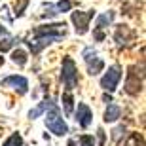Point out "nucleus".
<instances>
[{"mask_svg": "<svg viewBox=\"0 0 146 146\" xmlns=\"http://www.w3.org/2000/svg\"><path fill=\"white\" fill-rule=\"evenodd\" d=\"M144 87V63L141 65H131L125 72V84H123V91L131 97H137L142 93Z\"/></svg>", "mask_w": 146, "mask_h": 146, "instance_id": "nucleus-1", "label": "nucleus"}, {"mask_svg": "<svg viewBox=\"0 0 146 146\" xmlns=\"http://www.w3.org/2000/svg\"><path fill=\"white\" fill-rule=\"evenodd\" d=\"M46 127L49 129V133H53L55 137H65L70 133L68 129V125H66L65 118H63V114H61V108L59 104L53 103L48 106V114H46Z\"/></svg>", "mask_w": 146, "mask_h": 146, "instance_id": "nucleus-2", "label": "nucleus"}, {"mask_svg": "<svg viewBox=\"0 0 146 146\" xmlns=\"http://www.w3.org/2000/svg\"><path fill=\"white\" fill-rule=\"evenodd\" d=\"M61 82H63V86H65L66 91H72V89L78 87V84H80L76 63L72 61V57H68V55L63 57V65H61Z\"/></svg>", "mask_w": 146, "mask_h": 146, "instance_id": "nucleus-3", "label": "nucleus"}, {"mask_svg": "<svg viewBox=\"0 0 146 146\" xmlns=\"http://www.w3.org/2000/svg\"><path fill=\"white\" fill-rule=\"evenodd\" d=\"M114 42H116V48H118L119 51H123V49L135 46L137 31L131 29L129 25H125V23H119V25L114 27Z\"/></svg>", "mask_w": 146, "mask_h": 146, "instance_id": "nucleus-4", "label": "nucleus"}, {"mask_svg": "<svg viewBox=\"0 0 146 146\" xmlns=\"http://www.w3.org/2000/svg\"><path fill=\"white\" fill-rule=\"evenodd\" d=\"M82 59H84V63H86V66H87V74L89 76H97L104 70V61L99 57V53L91 46H87V48L82 49Z\"/></svg>", "mask_w": 146, "mask_h": 146, "instance_id": "nucleus-5", "label": "nucleus"}, {"mask_svg": "<svg viewBox=\"0 0 146 146\" xmlns=\"http://www.w3.org/2000/svg\"><path fill=\"white\" fill-rule=\"evenodd\" d=\"M97 15V11L95 10H87V11H72V25H74V31L78 36H84V34H87V31H89V23H91V19Z\"/></svg>", "mask_w": 146, "mask_h": 146, "instance_id": "nucleus-6", "label": "nucleus"}, {"mask_svg": "<svg viewBox=\"0 0 146 146\" xmlns=\"http://www.w3.org/2000/svg\"><path fill=\"white\" fill-rule=\"evenodd\" d=\"M121 76H123V72H121V66L119 65H112L108 66V70L103 74V78H101V87H103L104 91L108 93H114L116 89H118V84L119 80H121Z\"/></svg>", "mask_w": 146, "mask_h": 146, "instance_id": "nucleus-7", "label": "nucleus"}, {"mask_svg": "<svg viewBox=\"0 0 146 146\" xmlns=\"http://www.w3.org/2000/svg\"><path fill=\"white\" fill-rule=\"evenodd\" d=\"M61 40H65V38L55 36V34H44V36H33L31 40H25V42H27V46L31 48L34 57H38V55L42 53L44 48H48V46H51V44H55V42H61Z\"/></svg>", "mask_w": 146, "mask_h": 146, "instance_id": "nucleus-8", "label": "nucleus"}, {"mask_svg": "<svg viewBox=\"0 0 146 146\" xmlns=\"http://www.w3.org/2000/svg\"><path fill=\"white\" fill-rule=\"evenodd\" d=\"M114 15H116V11H112V10H108L106 13H101V15H95L97 17V23L93 27V38H95V42H104V38H106L104 31L108 29V25H112Z\"/></svg>", "mask_w": 146, "mask_h": 146, "instance_id": "nucleus-9", "label": "nucleus"}, {"mask_svg": "<svg viewBox=\"0 0 146 146\" xmlns=\"http://www.w3.org/2000/svg\"><path fill=\"white\" fill-rule=\"evenodd\" d=\"M0 86H2V87H10V89L17 91L19 95H27V93H29V80L25 78V76H19V74L6 76Z\"/></svg>", "mask_w": 146, "mask_h": 146, "instance_id": "nucleus-10", "label": "nucleus"}, {"mask_svg": "<svg viewBox=\"0 0 146 146\" xmlns=\"http://www.w3.org/2000/svg\"><path fill=\"white\" fill-rule=\"evenodd\" d=\"M74 119H76V123L80 125L82 129H87V127L91 125V121H93V112H91V108H89L86 103H78V108H76Z\"/></svg>", "mask_w": 146, "mask_h": 146, "instance_id": "nucleus-11", "label": "nucleus"}, {"mask_svg": "<svg viewBox=\"0 0 146 146\" xmlns=\"http://www.w3.org/2000/svg\"><path fill=\"white\" fill-rule=\"evenodd\" d=\"M108 106H106V110H104V123H114V121H118L119 118H121V108H119L118 104H114L112 101L110 103H106Z\"/></svg>", "mask_w": 146, "mask_h": 146, "instance_id": "nucleus-12", "label": "nucleus"}, {"mask_svg": "<svg viewBox=\"0 0 146 146\" xmlns=\"http://www.w3.org/2000/svg\"><path fill=\"white\" fill-rule=\"evenodd\" d=\"M49 104H51V97H49L48 93H46V95H44V99H42V103H38L33 110H29V119H36V118H40V116H42V114L48 110Z\"/></svg>", "mask_w": 146, "mask_h": 146, "instance_id": "nucleus-13", "label": "nucleus"}, {"mask_svg": "<svg viewBox=\"0 0 146 146\" xmlns=\"http://www.w3.org/2000/svg\"><path fill=\"white\" fill-rule=\"evenodd\" d=\"M11 61H13L17 66H25V65H27V61H29V53L25 51V49L17 48V49L11 51Z\"/></svg>", "mask_w": 146, "mask_h": 146, "instance_id": "nucleus-14", "label": "nucleus"}, {"mask_svg": "<svg viewBox=\"0 0 146 146\" xmlns=\"http://www.w3.org/2000/svg\"><path fill=\"white\" fill-rule=\"evenodd\" d=\"M61 101H63V106H65V114L70 116L74 112V95H72V91H65Z\"/></svg>", "mask_w": 146, "mask_h": 146, "instance_id": "nucleus-15", "label": "nucleus"}, {"mask_svg": "<svg viewBox=\"0 0 146 146\" xmlns=\"http://www.w3.org/2000/svg\"><path fill=\"white\" fill-rule=\"evenodd\" d=\"M29 2H31V0H17L15 6H13V15L15 17L25 15V11H27V8H29Z\"/></svg>", "mask_w": 146, "mask_h": 146, "instance_id": "nucleus-16", "label": "nucleus"}, {"mask_svg": "<svg viewBox=\"0 0 146 146\" xmlns=\"http://www.w3.org/2000/svg\"><path fill=\"white\" fill-rule=\"evenodd\" d=\"M19 40H21V38H4V40H0V53L11 49L15 44H19Z\"/></svg>", "mask_w": 146, "mask_h": 146, "instance_id": "nucleus-17", "label": "nucleus"}, {"mask_svg": "<svg viewBox=\"0 0 146 146\" xmlns=\"http://www.w3.org/2000/svg\"><path fill=\"white\" fill-rule=\"evenodd\" d=\"M2 146H23V137L19 135V133H11V135L4 141Z\"/></svg>", "mask_w": 146, "mask_h": 146, "instance_id": "nucleus-18", "label": "nucleus"}, {"mask_svg": "<svg viewBox=\"0 0 146 146\" xmlns=\"http://www.w3.org/2000/svg\"><path fill=\"white\" fill-rule=\"evenodd\" d=\"M123 146H144V141H142V135L139 133H131L129 139L123 142Z\"/></svg>", "mask_w": 146, "mask_h": 146, "instance_id": "nucleus-19", "label": "nucleus"}, {"mask_svg": "<svg viewBox=\"0 0 146 146\" xmlns=\"http://www.w3.org/2000/svg\"><path fill=\"white\" fill-rule=\"evenodd\" d=\"M125 133H127L125 125H118V127L112 131V141L116 142V144H121V137L125 139Z\"/></svg>", "mask_w": 146, "mask_h": 146, "instance_id": "nucleus-20", "label": "nucleus"}, {"mask_svg": "<svg viewBox=\"0 0 146 146\" xmlns=\"http://www.w3.org/2000/svg\"><path fill=\"white\" fill-rule=\"evenodd\" d=\"M57 13H59V11L55 8V4H46V11H42L40 17H42V19H51V17H55Z\"/></svg>", "mask_w": 146, "mask_h": 146, "instance_id": "nucleus-21", "label": "nucleus"}, {"mask_svg": "<svg viewBox=\"0 0 146 146\" xmlns=\"http://www.w3.org/2000/svg\"><path fill=\"white\" fill-rule=\"evenodd\" d=\"M55 8H57V11H59V13L70 11L72 10V0H61V2H57V4H55Z\"/></svg>", "mask_w": 146, "mask_h": 146, "instance_id": "nucleus-22", "label": "nucleus"}, {"mask_svg": "<svg viewBox=\"0 0 146 146\" xmlns=\"http://www.w3.org/2000/svg\"><path fill=\"white\" fill-rule=\"evenodd\" d=\"M78 142H80V146H97L93 135H80L78 137Z\"/></svg>", "mask_w": 146, "mask_h": 146, "instance_id": "nucleus-23", "label": "nucleus"}, {"mask_svg": "<svg viewBox=\"0 0 146 146\" xmlns=\"http://www.w3.org/2000/svg\"><path fill=\"white\" fill-rule=\"evenodd\" d=\"M97 137H99V146H104V139H106V135H104L103 129H97Z\"/></svg>", "mask_w": 146, "mask_h": 146, "instance_id": "nucleus-24", "label": "nucleus"}, {"mask_svg": "<svg viewBox=\"0 0 146 146\" xmlns=\"http://www.w3.org/2000/svg\"><path fill=\"white\" fill-rule=\"evenodd\" d=\"M104 103H110V101H112V93H108V91H104Z\"/></svg>", "mask_w": 146, "mask_h": 146, "instance_id": "nucleus-25", "label": "nucleus"}, {"mask_svg": "<svg viewBox=\"0 0 146 146\" xmlns=\"http://www.w3.org/2000/svg\"><path fill=\"white\" fill-rule=\"evenodd\" d=\"M0 34H2V36H6V34H8V29H6L2 23H0Z\"/></svg>", "mask_w": 146, "mask_h": 146, "instance_id": "nucleus-26", "label": "nucleus"}, {"mask_svg": "<svg viewBox=\"0 0 146 146\" xmlns=\"http://www.w3.org/2000/svg\"><path fill=\"white\" fill-rule=\"evenodd\" d=\"M4 65V57H2V55H0V66Z\"/></svg>", "mask_w": 146, "mask_h": 146, "instance_id": "nucleus-27", "label": "nucleus"}]
</instances>
